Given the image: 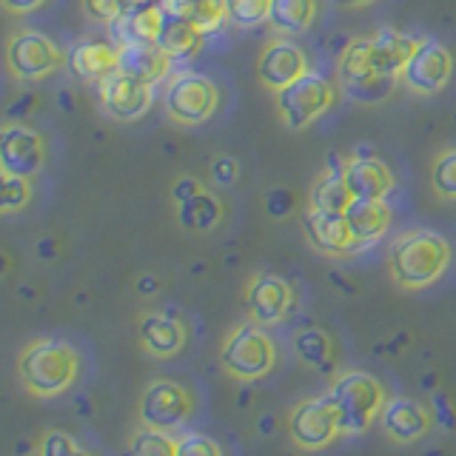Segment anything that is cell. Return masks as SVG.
Returning a JSON list of instances; mask_svg holds the SVG:
<instances>
[{"instance_id": "cell-1", "label": "cell", "mask_w": 456, "mask_h": 456, "mask_svg": "<svg viewBox=\"0 0 456 456\" xmlns=\"http://www.w3.org/2000/svg\"><path fill=\"white\" fill-rule=\"evenodd\" d=\"M419 37L396 28H377L365 37H354L339 57V80L346 92L356 100H377L374 89L385 92L399 80Z\"/></svg>"}, {"instance_id": "cell-2", "label": "cell", "mask_w": 456, "mask_h": 456, "mask_svg": "<svg viewBox=\"0 0 456 456\" xmlns=\"http://www.w3.org/2000/svg\"><path fill=\"white\" fill-rule=\"evenodd\" d=\"M453 263L451 240L436 228H408L388 248V271L405 291H425L448 274Z\"/></svg>"}, {"instance_id": "cell-3", "label": "cell", "mask_w": 456, "mask_h": 456, "mask_svg": "<svg viewBox=\"0 0 456 456\" xmlns=\"http://www.w3.org/2000/svg\"><path fill=\"white\" fill-rule=\"evenodd\" d=\"M80 370L77 351L63 339H35L23 348L18 360V374L28 394L57 396L71 388Z\"/></svg>"}, {"instance_id": "cell-4", "label": "cell", "mask_w": 456, "mask_h": 456, "mask_svg": "<svg viewBox=\"0 0 456 456\" xmlns=\"http://www.w3.org/2000/svg\"><path fill=\"white\" fill-rule=\"evenodd\" d=\"M331 403L337 408V422L342 436H362L385 408V388L368 370H346L331 382Z\"/></svg>"}, {"instance_id": "cell-5", "label": "cell", "mask_w": 456, "mask_h": 456, "mask_svg": "<svg viewBox=\"0 0 456 456\" xmlns=\"http://www.w3.org/2000/svg\"><path fill=\"white\" fill-rule=\"evenodd\" d=\"M220 362L225 374L240 382L263 379L277 365V342L260 322H242L223 339Z\"/></svg>"}, {"instance_id": "cell-6", "label": "cell", "mask_w": 456, "mask_h": 456, "mask_svg": "<svg viewBox=\"0 0 456 456\" xmlns=\"http://www.w3.org/2000/svg\"><path fill=\"white\" fill-rule=\"evenodd\" d=\"M334 103H337L334 83L317 69H311L308 75L277 92V114L280 123L289 132H303V128L314 126L334 109Z\"/></svg>"}, {"instance_id": "cell-7", "label": "cell", "mask_w": 456, "mask_h": 456, "mask_svg": "<svg viewBox=\"0 0 456 456\" xmlns=\"http://www.w3.org/2000/svg\"><path fill=\"white\" fill-rule=\"evenodd\" d=\"M163 109L177 126H203L220 109V89L208 75L200 71H177L166 80Z\"/></svg>"}, {"instance_id": "cell-8", "label": "cell", "mask_w": 456, "mask_h": 456, "mask_svg": "<svg viewBox=\"0 0 456 456\" xmlns=\"http://www.w3.org/2000/svg\"><path fill=\"white\" fill-rule=\"evenodd\" d=\"M456 75V54L448 43L436 37H419L408 63L399 75V83L419 97H434L445 92Z\"/></svg>"}, {"instance_id": "cell-9", "label": "cell", "mask_w": 456, "mask_h": 456, "mask_svg": "<svg viewBox=\"0 0 456 456\" xmlns=\"http://www.w3.org/2000/svg\"><path fill=\"white\" fill-rule=\"evenodd\" d=\"M69 66V54L37 28L14 32L6 43V69L18 80H43Z\"/></svg>"}, {"instance_id": "cell-10", "label": "cell", "mask_w": 456, "mask_h": 456, "mask_svg": "<svg viewBox=\"0 0 456 456\" xmlns=\"http://www.w3.org/2000/svg\"><path fill=\"white\" fill-rule=\"evenodd\" d=\"M194 413V399L185 385L175 379H154L140 399V422L154 431H177Z\"/></svg>"}, {"instance_id": "cell-11", "label": "cell", "mask_w": 456, "mask_h": 456, "mask_svg": "<svg viewBox=\"0 0 456 456\" xmlns=\"http://www.w3.org/2000/svg\"><path fill=\"white\" fill-rule=\"evenodd\" d=\"M289 434L303 451H322L342 436L331 396L320 394L297 403L289 413Z\"/></svg>"}, {"instance_id": "cell-12", "label": "cell", "mask_w": 456, "mask_h": 456, "mask_svg": "<svg viewBox=\"0 0 456 456\" xmlns=\"http://www.w3.org/2000/svg\"><path fill=\"white\" fill-rule=\"evenodd\" d=\"M46 137L26 123L0 126V168L35 180L46 166Z\"/></svg>"}, {"instance_id": "cell-13", "label": "cell", "mask_w": 456, "mask_h": 456, "mask_svg": "<svg viewBox=\"0 0 456 456\" xmlns=\"http://www.w3.org/2000/svg\"><path fill=\"white\" fill-rule=\"evenodd\" d=\"M308 71H311L308 52L299 46L294 37H285V35L265 40L260 57H256V77H260V83L274 94L303 75H308Z\"/></svg>"}, {"instance_id": "cell-14", "label": "cell", "mask_w": 456, "mask_h": 456, "mask_svg": "<svg viewBox=\"0 0 456 456\" xmlns=\"http://www.w3.org/2000/svg\"><path fill=\"white\" fill-rule=\"evenodd\" d=\"M97 92H100V103H103L109 118L132 123V120H140L142 114H149V109L154 106L157 86L134 80V77L123 75V71H114L111 77H106L97 86Z\"/></svg>"}, {"instance_id": "cell-15", "label": "cell", "mask_w": 456, "mask_h": 456, "mask_svg": "<svg viewBox=\"0 0 456 456\" xmlns=\"http://www.w3.org/2000/svg\"><path fill=\"white\" fill-rule=\"evenodd\" d=\"M294 289L280 274H254L246 285V305L254 322L277 325L294 308Z\"/></svg>"}, {"instance_id": "cell-16", "label": "cell", "mask_w": 456, "mask_h": 456, "mask_svg": "<svg viewBox=\"0 0 456 456\" xmlns=\"http://www.w3.org/2000/svg\"><path fill=\"white\" fill-rule=\"evenodd\" d=\"M303 228L311 246L325 256H351L354 251H360L346 214L339 211H322L308 206Z\"/></svg>"}, {"instance_id": "cell-17", "label": "cell", "mask_w": 456, "mask_h": 456, "mask_svg": "<svg viewBox=\"0 0 456 456\" xmlns=\"http://www.w3.org/2000/svg\"><path fill=\"white\" fill-rule=\"evenodd\" d=\"M379 419H382L385 436L396 442V445H411V442L431 434V428H434V413L422 403H417V399H408V396L388 399L379 413Z\"/></svg>"}, {"instance_id": "cell-18", "label": "cell", "mask_w": 456, "mask_h": 456, "mask_svg": "<svg viewBox=\"0 0 456 456\" xmlns=\"http://www.w3.org/2000/svg\"><path fill=\"white\" fill-rule=\"evenodd\" d=\"M342 175L354 194V200H388L396 189V177L391 166L377 154H354L342 166Z\"/></svg>"}, {"instance_id": "cell-19", "label": "cell", "mask_w": 456, "mask_h": 456, "mask_svg": "<svg viewBox=\"0 0 456 456\" xmlns=\"http://www.w3.org/2000/svg\"><path fill=\"white\" fill-rule=\"evenodd\" d=\"M118 66H120V46L109 37H86L75 43L69 52L71 75L83 83L100 86L118 71Z\"/></svg>"}, {"instance_id": "cell-20", "label": "cell", "mask_w": 456, "mask_h": 456, "mask_svg": "<svg viewBox=\"0 0 456 456\" xmlns=\"http://www.w3.org/2000/svg\"><path fill=\"white\" fill-rule=\"evenodd\" d=\"M346 220L351 225L356 246L368 248L391 232L394 211L388 206V200H354L346 211Z\"/></svg>"}, {"instance_id": "cell-21", "label": "cell", "mask_w": 456, "mask_h": 456, "mask_svg": "<svg viewBox=\"0 0 456 456\" xmlns=\"http://www.w3.org/2000/svg\"><path fill=\"white\" fill-rule=\"evenodd\" d=\"M140 342L154 356H177L185 346V325L168 311H151L140 320Z\"/></svg>"}, {"instance_id": "cell-22", "label": "cell", "mask_w": 456, "mask_h": 456, "mask_svg": "<svg viewBox=\"0 0 456 456\" xmlns=\"http://www.w3.org/2000/svg\"><path fill=\"white\" fill-rule=\"evenodd\" d=\"M166 6H146V9H134V12H123L118 20L109 23L111 40L118 46H134V43H157L166 23Z\"/></svg>"}, {"instance_id": "cell-23", "label": "cell", "mask_w": 456, "mask_h": 456, "mask_svg": "<svg viewBox=\"0 0 456 456\" xmlns=\"http://www.w3.org/2000/svg\"><path fill=\"white\" fill-rule=\"evenodd\" d=\"M171 57L157 46V43H134V46H120V66L123 75L142 80V83H166L171 77Z\"/></svg>"}, {"instance_id": "cell-24", "label": "cell", "mask_w": 456, "mask_h": 456, "mask_svg": "<svg viewBox=\"0 0 456 456\" xmlns=\"http://www.w3.org/2000/svg\"><path fill=\"white\" fill-rule=\"evenodd\" d=\"M320 18V0H271L268 23L285 37L308 35Z\"/></svg>"}, {"instance_id": "cell-25", "label": "cell", "mask_w": 456, "mask_h": 456, "mask_svg": "<svg viewBox=\"0 0 456 456\" xmlns=\"http://www.w3.org/2000/svg\"><path fill=\"white\" fill-rule=\"evenodd\" d=\"M206 35L200 32L194 23H189L185 18H177V14H166L163 32L157 37V46H160L171 61H191V57L203 49Z\"/></svg>"}, {"instance_id": "cell-26", "label": "cell", "mask_w": 456, "mask_h": 456, "mask_svg": "<svg viewBox=\"0 0 456 456\" xmlns=\"http://www.w3.org/2000/svg\"><path fill=\"white\" fill-rule=\"evenodd\" d=\"M225 217V206L217 194H211L208 189L197 191L191 200L177 203V220L189 232H214Z\"/></svg>"}, {"instance_id": "cell-27", "label": "cell", "mask_w": 456, "mask_h": 456, "mask_svg": "<svg viewBox=\"0 0 456 456\" xmlns=\"http://www.w3.org/2000/svg\"><path fill=\"white\" fill-rule=\"evenodd\" d=\"M163 6H166V12L194 23L203 35L217 32V28L228 20L225 0H163Z\"/></svg>"}, {"instance_id": "cell-28", "label": "cell", "mask_w": 456, "mask_h": 456, "mask_svg": "<svg viewBox=\"0 0 456 456\" xmlns=\"http://www.w3.org/2000/svg\"><path fill=\"white\" fill-rule=\"evenodd\" d=\"M294 354L314 370H331L337 365V346L331 334L320 331V328H305V331L294 334Z\"/></svg>"}, {"instance_id": "cell-29", "label": "cell", "mask_w": 456, "mask_h": 456, "mask_svg": "<svg viewBox=\"0 0 456 456\" xmlns=\"http://www.w3.org/2000/svg\"><path fill=\"white\" fill-rule=\"evenodd\" d=\"M354 203V194L346 183V175L339 171H325L311 185V194H308V206L314 208H322V211H339L346 214L348 206Z\"/></svg>"}, {"instance_id": "cell-30", "label": "cell", "mask_w": 456, "mask_h": 456, "mask_svg": "<svg viewBox=\"0 0 456 456\" xmlns=\"http://www.w3.org/2000/svg\"><path fill=\"white\" fill-rule=\"evenodd\" d=\"M28 203H32V180L0 168V214L23 211Z\"/></svg>"}, {"instance_id": "cell-31", "label": "cell", "mask_w": 456, "mask_h": 456, "mask_svg": "<svg viewBox=\"0 0 456 456\" xmlns=\"http://www.w3.org/2000/svg\"><path fill=\"white\" fill-rule=\"evenodd\" d=\"M431 189L442 200H456V146L442 149L431 163Z\"/></svg>"}, {"instance_id": "cell-32", "label": "cell", "mask_w": 456, "mask_h": 456, "mask_svg": "<svg viewBox=\"0 0 456 456\" xmlns=\"http://www.w3.org/2000/svg\"><path fill=\"white\" fill-rule=\"evenodd\" d=\"M128 456H175V439L166 431H154V428H142L132 439Z\"/></svg>"}, {"instance_id": "cell-33", "label": "cell", "mask_w": 456, "mask_h": 456, "mask_svg": "<svg viewBox=\"0 0 456 456\" xmlns=\"http://www.w3.org/2000/svg\"><path fill=\"white\" fill-rule=\"evenodd\" d=\"M268 4L271 0H225L228 20L240 28H251L256 23L268 20Z\"/></svg>"}, {"instance_id": "cell-34", "label": "cell", "mask_w": 456, "mask_h": 456, "mask_svg": "<svg viewBox=\"0 0 456 456\" xmlns=\"http://www.w3.org/2000/svg\"><path fill=\"white\" fill-rule=\"evenodd\" d=\"M175 456H223V451L206 434H185L175 439Z\"/></svg>"}, {"instance_id": "cell-35", "label": "cell", "mask_w": 456, "mask_h": 456, "mask_svg": "<svg viewBox=\"0 0 456 456\" xmlns=\"http://www.w3.org/2000/svg\"><path fill=\"white\" fill-rule=\"evenodd\" d=\"M40 456H86V451L63 431H49L43 439Z\"/></svg>"}, {"instance_id": "cell-36", "label": "cell", "mask_w": 456, "mask_h": 456, "mask_svg": "<svg viewBox=\"0 0 456 456\" xmlns=\"http://www.w3.org/2000/svg\"><path fill=\"white\" fill-rule=\"evenodd\" d=\"M83 9L92 20L109 26L111 20L120 18V0H83Z\"/></svg>"}, {"instance_id": "cell-37", "label": "cell", "mask_w": 456, "mask_h": 456, "mask_svg": "<svg viewBox=\"0 0 456 456\" xmlns=\"http://www.w3.org/2000/svg\"><path fill=\"white\" fill-rule=\"evenodd\" d=\"M237 171H240V166H237V160H232V157H220V160L211 163V177H214V183H220V185L234 183Z\"/></svg>"}, {"instance_id": "cell-38", "label": "cell", "mask_w": 456, "mask_h": 456, "mask_svg": "<svg viewBox=\"0 0 456 456\" xmlns=\"http://www.w3.org/2000/svg\"><path fill=\"white\" fill-rule=\"evenodd\" d=\"M206 185L200 183V180H194V177H180L177 183H175V189H171V197H175V203H185V200H191L197 191H203Z\"/></svg>"}, {"instance_id": "cell-39", "label": "cell", "mask_w": 456, "mask_h": 456, "mask_svg": "<svg viewBox=\"0 0 456 456\" xmlns=\"http://www.w3.org/2000/svg\"><path fill=\"white\" fill-rule=\"evenodd\" d=\"M0 6L14 14H28V12H37L46 6V0H0Z\"/></svg>"}, {"instance_id": "cell-40", "label": "cell", "mask_w": 456, "mask_h": 456, "mask_svg": "<svg viewBox=\"0 0 456 456\" xmlns=\"http://www.w3.org/2000/svg\"><path fill=\"white\" fill-rule=\"evenodd\" d=\"M157 4H163V0H120V12H134V9H146Z\"/></svg>"}, {"instance_id": "cell-41", "label": "cell", "mask_w": 456, "mask_h": 456, "mask_svg": "<svg viewBox=\"0 0 456 456\" xmlns=\"http://www.w3.org/2000/svg\"><path fill=\"white\" fill-rule=\"evenodd\" d=\"M331 4H337V6H348V9H362V6L377 4V0H331Z\"/></svg>"}]
</instances>
